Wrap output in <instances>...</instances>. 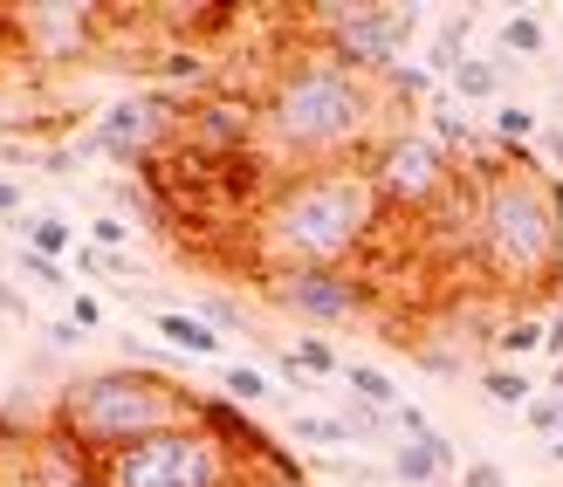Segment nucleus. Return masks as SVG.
<instances>
[{"label":"nucleus","instance_id":"nucleus-23","mask_svg":"<svg viewBox=\"0 0 563 487\" xmlns=\"http://www.w3.org/2000/svg\"><path fill=\"white\" fill-rule=\"evenodd\" d=\"M289 357H296V364L309 370V378H344V357H336V351H330L323 336H302V343H296Z\"/></svg>","mask_w":563,"mask_h":487},{"label":"nucleus","instance_id":"nucleus-13","mask_svg":"<svg viewBox=\"0 0 563 487\" xmlns=\"http://www.w3.org/2000/svg\"><path fill=\"white\" fill-rule=\"evenodd\" d=\"M543 343H550V323L543 317H529V309H522V317H501V330H495V364H529Z\"/></svg>","mask_w":563,"mask_h":487},{"label":"nucleus","instance_id":"nucleus-19","mask_svg":"<svg viewBox=\"0 0 563 487\" xmlns=\"http://www.w3.org/2000/svg\"><path fill=\"white\" fill-rule=\"evenodd\" d=\"M289 433L302 440V446H330V453H344V446H357V433L344 419H330V412H296V425Z\"/></svg>","mask_w":563,"mask_h":487},{"label":"nucleus","instance_id":"nucleus-22","mask_svg":"<svg viewBox=\"0 0 563 487\" xmlns=\"http://www.w3.org/2000/svg\"><path fill=\"white\" fill-rule=\"evenodd\" d=\"M220 391H228L234 406H255V398H275V385H268V370H262V364H228V370H220Z\"/></svg>","mask_w":563,"mask_h":487},{"label":"nucleus","instance_id":"nucleus-7","mask_svg":"<svg viewBox=\"0 0 563 487\" xmlns=\"http://www.w3.org/2000/svg\"><path fill=\"white\" fill-rule=\"evenodd\" d=\"M412 35H419V8H317L302 27V42L330 48L336 63H351L364 76L399 69Z\"/></svg>","mask_w":563,"mask_h":487},{"label":"nucleus","instance_id":"nucleus-20","mask_svg":"<svg viewBox=\"0 0 563 487\" xmlns=\"http://www.w3.org/2000/svg\"><path fill=\"white\" fill-rule=\"evenodd\" d=\"M446 82H454V97H461V103H488V97L501 90V63H482V55H467V63L446 76Z\"/></svg>","mask_w":563,"mask_h":487},{"label":"nucleus","instance_id":"nucleus-10","mask_svg":"<svg viewBox=\"0 0 563 487\" xmlns=\"http://www.w3.org/2000/svg\"><path fill=\"white\" fill-rule=\"evenodd\" d=\"M186 145L200 152V158L255 152V110H234V103H192V110H186Z\"/></svg>","mask_w":563,"mask_h":487},{"label":"nucleus","instance_id":"nucleus-8","mask_svg":"<svg viewBox=\"0 0 563 487\" xmlns=\"http://www.w3.org/2000/svg\"><path fill=\"white\" fill-rule=\"evenodd\" d=\"M173 137H186V118L165 97H124V103H110L97 118L90 152L118 158V165H137V171H158V158H165Z\"/></svg>","mask_w":563,"mask_h":487},{"label":"nucleus","instance_id":"nucleus-37","mask_svg":"<svg viewBox=\"0 0 563 487\" xmlns=\"http://www.w3.org/2000/svg\"><path fill=\"white\" fill-rule=\"evenodd\" d=\"M69 487H103V480H97V467H90V474H76V480H69Z\"/></svg>","mask_w":563,"mask_h":487},{"label":"nucleus","instance_id":"nucleus-26","mask_svg":"<svg viewBox=\"0 0 563 487\" xmlns=\"http://www.w3.org/2000/svg\"><path fill=\"white\" fill-rule=\"evenodd\" d=\"M21 275L35 281V289H69V275H63V262H48V254H35V247H21Z\"/></svg>","mask_w":563,"mask_h":487},{"label":"nucleus","instance_id":"nucleus-30","mask_svg":"<svg viewBox=\"0 0 563 487\" xmlns=\"http://www.w3.org/2000/svg\"><path fill=\"white\" fill-rule=\"evenodd\" d=\"M69 323H76V330H97V323H103V302H97V296H69Z\"/></svg>","mask_w":563,"mask_h":487},{"label":"nucleus","instance_id":"nucleus-24","mask_svg":"<svg viewBox=\"0 0 563 487\" xmlns=\"http://www.w3.org/2000/svg\"><path fill=\"white\" fill-rule=\"evenodd\" d=\"M522 425H529V433H543V440H556L563 433V391H537V398H529V412H522Z\"/></svg>","mask_w":563,"mask_h":487},{"label":"nucleus","instance_id":"nucleus-14","mask_svg":"<svg viewBox=\"0 0 563 487\" xmlns=\"http://www.w3.org/2000/svg\"><path fill=\"white\" fill-rule=\"evenodd\" d=\"M482 391L495 398V406H509V412H529L537 378H529V364H488V370H482Z\"/></svg>","mask_w":563,"mask_h":487},{"label":"nucleus","instance_id":"nucleus-36","mask_svg":"<svg viewBox=\"0 0 563 487\" xmlns=\"http://www.w3.org/2000/svg\"><path fill=\"white\" fill-rule=\"evenodd\" d=\"M550 158H556V165H563V131H550Z\"/></svg>","mask_w":563,"mask_h":487},{"label":"nucleus","instance_id":"nucleus-3","mask_svg":"<svg viewBox=\"0 0 563 487\" xmlns=\"http://www.w3.org/2000/svg\"><path fill=\"white\" fill-rule=\"evenodd\" d=\"M385 220V199L364 165H309L282 171L255 207V275H296V268H344L357 247H372Z\"/></svg>","mask_w":563,"mask_h":487},{"label":"nucleus","instance_id":"nucleus-5","mask_svg":"<svg viewBox=\"0 0 563 487\" xmlns=\"http://www.w3.org/2000/svg\"><path fill=\"white\" fill-rule=\"evenodd\" d=\"M97 480L103 487H234L241 461L192 419V425H165V433L137 440V446L103 453Z\"/></svg>","mask_w":563,"mask_h":487},{"label":"nucleus","instance_id":"nucleus-16","mask_svg":"<svg viewBox=\"0 0 563 487\" xmlns=\"http://www.w3.org/2000/svg\"><path fill=\"white\" fill-rule=\"evenodd\" d=\"M467 35H474V14H446V21H440V35H433V55H427V63H433L440 76H454V69L467 63Z\"/></svg>","mask_w":563,"mask_h":487},{"label":"nucleus","instance_id":"nucleus-35","mask_svg":"<svg viewBox=\"0 0 563 487\" xmlns=\"http://www.w3.org/2000/svg\"><path fill=\"white\" fill-rule=\"evenodd\" d=\"M21 207V186H8V179H0V213H14Z\"/></svg>","mask_w":563,"mask_h":487},{"label":"nucleus","instance_id":"nucleus-29","mask_svg":"<svg viewBox=\"0 0 563 487\" xmlns=\"http://www.w3.org/2000/svg\"><path fill=\"white\" fill-rule=\"evenodd\" d=\"M90 241H97L103 254H124V241H131V226H124V220H110V213H103V220L90 226Z\"/></svg>","mask_w":563,"mask_h":487},{"label":"nucleus","instance_id":"nucleus-25","mask_svg":"<svg viewBox=\"0 0 563 487\" xmlns=\"http://www.w3.org/2000/svg\"><path fill=\"white\" fill-rule=\"evenodd\" d=\"M192 317H207L213 330H247V309L228 302V296H200V302H192Z\"/></svg>","mask_w":563,"mask_h":487},{"label":"nucleus","instance_id":"nucleus-1","mask_svg":"<svg viewBox=\"0 0 563 487\" xmlns=\"http://www.w3.org/2000/svg\"><path fill=\"white\" fill-rule=\"evenodd\" d=\"M391 90L385 76H364L336 63L330 48L302 42L275 63L268 90L255 103V145H268L275 165L309 171V165H364L372 145L391 131Z\"/></svg>","mask_w":563,"mask_h":487},{"label":"nucleus","instance_id":"nucleus-17","mask_svg":"<svg viewBox=\"0 0 563 487\" xmlns=\"http://www.w3.org/2000/svg\"><path fill=\"white\" fill-rule=\"evenodd\" d=\"M501 35V63H509V55H543L550 48V27H543V14H509L495 27Z\"/></svg>","mask_w":563,"mask_h":487},{"label":"nucleus","instance_id":"nucleus-15","mask_svg":"<svg viewBox=\"0 0 563 487\" xmlns=\"http://www.w3.org/2000/svg\"><path fill=\"white\" fill-rule=\"evenodd\" d=\"M344 385H351V398H357V406H372V412H399V406H406V398H399V385H391L378 364H344Z\"/></svg>","mask_w":563,"mask_h":487},{"label":"nucleus","instance_id":"nucleus-21","mask_svg":"<svg viewBox=\"0 0 563 487\" xmlns=\"http://www.w3.org/2000/svg\"><path fill=\"white\" fill-rule=\"evenodd\" d=\"M529 137H537V110L529 103H495V145L501 152H529Z\"/></svg>","mask_w":563,"mask_h":487},{"label":"nucleus","instance_id":"nucleus-27","mask_svg":"<svg viewBox=\"0 0 563 487\" xmlns=\"http://www.w3.org/2000/svg\"><path fill=\"white\" fill-rule=\"evenodd\" d=\"M268 370H275L282 385H296V391H317V385H323V378H309V370H302L289 351H268Z\"/></svg>","mask_w":563,"mask_h":487},{"label":"nucleus","instance_id":"nucleus-2","mask_svg":"<svg viewBox=\"0 0 563 487\" xmlns=\"http://www.w3.org/2000/svg\"><path fill=\"white\" fill-rule=\"evenodd\" d=\"M474 262L495 296H556L563 302V179L537 152H501L474 171Z\"/></svg>","mask_w":563,"mask_h":487},{"label":"nucleus","instance_id":"nucleus-38","mask_svg":"<svg viewBox=\"0 0 563 487\" xmlns=\"http://www.w3.org/2000/svg\"><path fill=\"white\" fill-rule=\"evenodd\" d=\"M550 461H556V467H563V433H556V440H550Z\"/></svg>","mask_w":563,"mask_h":487},{"label":"nucleus","instance_id":"nucleus-12","mask_svg":"<svg viewBox=\"0 0 563 487\" xmlns=\"http://www.w3.org/2000/svg\"><path fill=\"white\" fill-rule=\"evenodd\" d=\"M152 330L173 343V351H192V357H220V330L192 309H152Z\"/></svg>","mask_w":563,"mask_h":487},{"label":"nucleus","instance_id":"nucleus-34","mask_svg":"<svg viewBox=\"0 0 563 487\" xmlns=\"http://www.w3.org/2000/svg\"><path fill=\"white\" fill-rule=\"evenodd\" d=\"M0 309H8V317H27V302H21V296L8 289V281H0Z\"/></svg>","mask_w":563,"mask_h":487},{"label":"nucleus","instance_id":"nucleus-33","mask_svg":"<svg viewBox=\"0 0 563 487\" xmlns=\"http://www.w3.org/2000/svg\"><path fill=\"white\" fill-rule=\"evenodd\" d=\"M543 351L563 364V302H556V317H550V343H543Z\"/></svg>","mask_w":563,"mask_h":487},{"label":"nucleus","instance_id":"nucleus-11","mask_svg":"<svg viewBox=\"0 0 563 487\" xmlns=\"http://www.w3.org/2000/svg\"><path fill=\"white\" fill-rule=\"evenodd\" d=\"M385 474L399 480V487H433V480H446V474L461 480V453H454V440H446V433L399 440V446H391V461H385Z\"/></svg>","mask_w":563,"mask_h":487},{"label":"nucleus","instance_id":"nucleus-9","mask_svg":"<svg viewBox=\"0 0 563 487\" xmlns=\"http://www.w3.org/2000/svg\"><path fill=\"white\" fill-rule=\"evenodd\" d=\"M262 289L275 309H289L302 323H351L364 309V281L351 268H296V275H268Z\"/></svg>","mask_w":563,"mask_h":487},{"label":"nucleus","instance_id":"nucleus-4","mask_svg":"<svg viewBox=\"0 0 563 487\" xmlns=\"http://www.w3.org/2000/svg\"><path fill=\"white\" fill-rule=\"evenodd\" d=\"M200 398H192L173 370L118 364V370H82L55 391V433H63L82 461H103L118 446H137L165 433V425H192Z\"/></svg>","mask_w":563,"mask_h":487},{"label":"nucleus","instance_id":"nucleus-28","mask_svg":"<svg viewBox=\"0 0 563 487\" xmlns=\"http://www.w3.org/2000/svg\"><path fill=\"white\" fill-rule=\"evenodd\" d=\"M454 487H509V474H501V467H495V461H467V467H461V480H454Z\"/></svg>","mask_w":563,"mask_h":487},{"label":"nucleus","instance_id":"nucleus-31","mask_svg":"<svg viewBox=\"0 0 563 487\" xmlns=\"http://www.w3.org/2000/svg\"><path fill=\"white\" fill-rule=\"evenodd\" d=\"M42 336H48V343H55V351H69V343H82V330H76V323H48V330H42Z\"/></svg>","mask_w":563,"mask_h":487},{"label":"nucleus","instance_id":"nucleus-18","mask_svg":"<svg viewBox=\"0 0 563 487\" xmlns=\"http://www.w3.org/2000/svg\"><path fill=\"white\" fill-rule=\"evenodd\" d=\"M21 247H35V254H48V262H63V254H76V234H69V220L35 213V220L21 226Z\"/></svg>","mask_w":563,"mask_h":487},{"label":"nucleus","instance_id":"nucleus-32","mask_svg":"<svg viewBox=\"0 0 563 487\" xmlns=\"http://www.w3.org/2000/svg\"><path fill=\"white\" fill-rule=\"evenodd\" d=\"M165 76H200V55H165Z\"/></svg>","mask_w":563,"mask_h":487},{"label":"nucleus","instance_id":"nucleus-6","mask_svg":"<svg viewBox=\"0 0 563 487\" xmlns=\"http://www.w3.org/2000/svg\"><path fill=\"white\" fill-rule=\"evenodd\" d=\"M364 171H372L385 213H412V220H427L433 207H446L454 186H461L454 152H446L433 131H406V124H391L378 137L372 158H364Z\"/></svg>","mask_w":563,"mask_h":487}]
</instances>
